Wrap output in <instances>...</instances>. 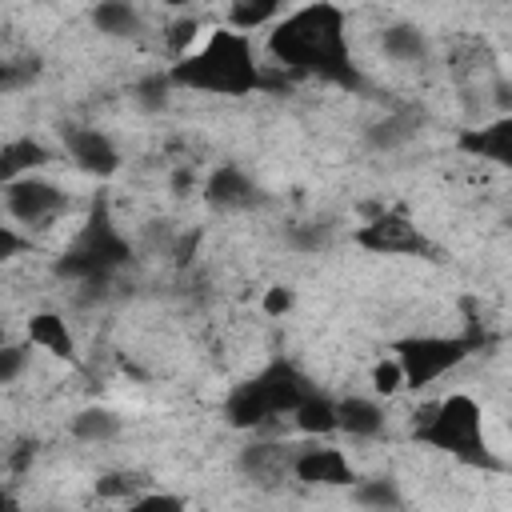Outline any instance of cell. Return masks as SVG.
I'll return each instance as SVG.
<instances>
[{"label": "cell", "mask_w": 512, "mask_h": 512, "mask_svg": "<svg viewBox=\"0 0 512 512\" xmlns=\"http://www.w3.org/2000/svg\"><path fill=\"white\" fill-rule=\"evenodd\" d=\"M372 388H376L380 396H392V392L404 388V372H400L396 356H392V360H380V364L372 368Z\"/></svg>", "instance_id": "f546056e"}, {"label": "cell", "mask_w": 512, "mask_h": 512, "mask_svg": "<svg viewBox=\"0 0 512 512\" xmlns=\"http://www.w3.org/2000/svg\"><path fill=\"white\" fill-rule=\"evenodd\" d=\"M352 488V500L360 504V508H404V496H400V488H396V480H388V476H376V480H352L348 484Z\"/></svg>", "instance_id": "603a6c76"}, {"label": "cell", "mask_w": 512, "mask_h": 512, "mask_svg": "<svg viewBox=\"0 0 512 512\" xmlns=\"http://www.w3.org/2000/svg\"><path fill=\"white\" fill-rule=\"evenodd\" d=\"M144 484H148V480H144L140 472H104V476L96 480V496H100V500H124V504H132Z\"/></svg>", "instance_id": "cb8c5ba5"}, {"label": "cell", "mask_w": 512, "mask_h": 512, "mask_svg": "<svg viewBox=\"0 0 512 512\" xmlns=\"http://www.w3.org/2000/svg\"><path fill=\"white\" fill-rule=\"evenodd\" d=\"M132 508H164V512H180L184 500H180V496H164V492H140V496L132 500Z\"/></svg>", "instance_id": "d6a6232c"}, {"label": "cell", "mask_w": 512, "mask_h": 512, "mask_svg": "<svg viewBox=\"0 0 512 512\" xmlns=\"http://www.w3.org/2000/svg\"><path fill=\"white\" fill-rule=\"evenodd\" d=\"M204 200H208V208H216V212H248V208L260 204V184H256L244 168L220 164V168H212V176L204 180Z\"/></svg>", "instance_id": "8fae6325"}, {"label": "cell", "mask_w": 512, "mask_h": 512, "mask_svg": "<svg viewBox=\"0 0 512 512\" xmlns=\"http://www.w3.org/2000/svg\"><path fill=\"white\" fill-rule=\"evenodd\" d=\"M292 476L308 488H348L356 480L348 456L340 448H320V444H304L292 452Z\"/></svg>", "instance_id": "9c48e42d"}, {"label": "cell", "mask_w": 512, "mask_h": 512, "mask_svg": "<svg viewBox=\"0 0 512 512\" xmlns=\"http://www.w3.org/2000/svg\"><path fill=\"white\" fill-rule=\"evenodd\" d=\"M336 432L352 440H372L384 432V408L368 396H344L336 400Z\"/></svg>", "instance_id": "9a60e30c"}, {"label": "cell", "mask_w": 512, "mask_h": 512, "mask_svg": "<svg viewBox=\"0 0 512 512\" xmlns=\"http://www.w3.org/2000/svg\"><path fill=\"white\" fill-rule=\"evenodd\" d=\"M40 164H48V148L32 136H16L8 144H0V184L16 180V176H28L36 172Z\"/></svg>", "instance_id": "ffe728a7"}, {"label": "cell", "mask_w": 512, "mask_h": 512, "mask_svg": "<svg viewBox=\"0 0 512 512\" xmlns=\"http://www.w3.org/2000/svg\"><path fill=\"white\" fill-rule=\"evenodd\" d=\"M268 52L288 76L360 88V72L348 48V12L332 0H312L276 20L268 32Z\"/></svg>", "instance_id": "6da1fadb"}, {"label": "cell", "mask_w": 512, "mask_h": 512, "mask_svg": "<svg viewBox=\"0 0 512 512\" xmlns=\"http://www.w3.org/2000/svg\"><path fill=\"white\" fill-rule=\"evenodd\" d=\"M24 368H28V344H8V340H0V384L20 380Z\"/></svg>", "instance_id": "f1b7e54d"}, {"label": "cell", "mask_w": 512, "mask_h": 512, "mask_svg": "<svg viewBox=\"0 0 512 512\" xmlns=\"http://www.w3.org/2000/svg\"><path fill=\"white\" fill-rule=\"evenodd\" d=\"M416 440H424L428 448H440V452H448V456H456L460 464H472V468H488V472H500L504 468L488 452L480 404L472 396H464V392H452V396L420 408Z\"/></svg>", "instance_id": "3957f363"}, {"label": "cell", "mask_w": 512, "mask_h": 512, "mask_svg": "<svg viewBox=\"0 0 512 512\" xmlns=\"http://www.w3.org/2000/svg\"><path fill=\"white\" fill-rule=\"evenodd\" d=\"M460 152L508 168V164H512V116L504 112V116H496V120L484 124V128H464V132H460Z\"/></svg>", "instance_id": "7c38bea8"}, {"label": "cell", "mask_w": 512, "mask_h": 512, "mask_svg": "<svg viewBox=\"0 0 512 512\" xmlns=\"http://www.w3.org/2000/svg\"><path fill=\"white\" fill-rule=\"evenodd\" d=\"M24 336H28V344H36V348H44V352H52V356H60V360H68V364H76V356H80L68 320H64L60 312H52V308L36 312V316L28 320V328H24Z\"/></svg>", "instance_id": "5bb4252c"}, {"label": "cell", "mask_w": 512, "mask_h": 512, "mask_svg": "<svg viewBox=\"0 0 512 512\" xmlns=\"http://www.w3.org/2000/svg\"><path fill=\"white\" fill-rule=\"evenodd\" d=\"M4 208L12 220H20L28 228H48L68 208V196L52 180H40L28 172V176H16L4 184Z\"/></svg>", "instance_id": "ba28073f"}, {"label": "cell", "mask_w": 512, "mask_h": 512, "mask_svg": "<svg viewBox=\"0 0 512 512\" xmlns=\"http://www.w3.org/2000/svg\"><path fill=\"white\" fill-rule=\"evenodd\" d=\"M360 248L376 252V256H432V240L404 216V212H380L368 224L356 228L352 236Z\"/></svg>", "instance_id": "52a82bcc"}, {"label": "cell", "mask_w": 512, "mask_h": 512, "mask_svg": "<svg viewBox=\"0 0 512 512\" xmlns=\"http://www.w3.org/2000/svg\"><path fill=\"white\" fill-rule=\"evenodd\" d=\"M284 0H232L228 4V28L236 32H256L280 16Z\"/></svg>", "instance_id": "7402d4cb"}, {"label": "cell", "mask_w": 512, "mask_h": 512, "mask_svg": "<svg viewBox=\"0 0 512 512\" xmlns=\"http://www.w3.org/2000/svg\"><path fill=\"white\" fill-rule=\"evenodd\" d=\"M328 236H332V224L328 220H300V224H292L284 232L288 248H296V252H320L328 244Z\"/></svg>", "instance_id": "d4e9b609"}, {"label": "cell", "mask_w": 512, "mask_h": 512, "mask_svg": "<svg viewBox=\"0 0 512 512\" xmlns=\"http://www.w3.org/2000/svg\"><path fill=\"white\" fill-rule=\"evenodd\" d=\"M380 52L392 64H424L428 60V36L416 24H392L380 32Z\"/></svg>", "instance_id": "d6986e66"}, {"label": "cell", "mask_w": 512, "mask_h": 512, "mask_svg": "<svg viewBox=\"0 0 512 512\" xmlns=\"http://www.w3.org/2000/svg\"><path fill=\"white\" fill-rule=\"evenodd\" d=\"M292 304H296V292L284 288V284H272V288L264 292V312H268V316H284Z\"/></svg>", "instance_id": "4dcf8cb0"}, {"label": "cell", "mask_w": 512, "mask_h": 512, "mask_svg": "<svg viewBox=\"0 0 512 512\" xmlns=\"http://www.w3.org/2000/svg\"><path fill=\"white\" fill-rule=\"evenodd\" d=\"M168 80L172 88H192V92H212V96H248L264 88V68L256 60L248 32L216 28L200 48L172 60Z\"/></svg>", "instance_id": "7a4b0ae2"}, {"label": "cell", "mask_w": 512, "mask_h": 512, "mask_svg": "<svg viewBox=\"0 0 512 512\" xmlns=\"http://www.w3.org/2000/svg\"><path fill=\"white\" fill-rule=\"evenodd\" d=\"M484 344L480 332L468 336H404L392 344L396 364L404 372V388H428L456 364H464Z\"/></svg>", "instance_id": "8992f818"}, {"label": "cell", "mask_w": 512, "mask_h": 512, "mask_svg": "<svg viewBox=\"0 0 512 512\" xmlns=\"http://www.w3.org/2000/svg\"><path fill=\"white\" fill-rule=\"evenodd\" d=\"M292 420H296V428L304 432V436H332L336 432V400L332 396H324L320 388H308L304 392V400L292 408Z\"/></svg>", "instance_id": "ac0fdd59"}, {"label": "cell", "mask_w": 512, "mask_h": 512, "mask_svg": "<svg viewBox=\"0 0 512 512\" xmlns=\"http://www.w3.org/2000/svg\"><path fill=\"white\" fill-rule=\"evenodd\" d=\"M136 104L144 108V112H160L164 104H168V92H172V80H168V72H148L136 88Z\"/></svg>", "instance_id": "484cf974"}, {"label": "cell", "mask_w": 512, "mask_h": 512, "mask_svg": "<svg viewBox=\"0 0 512 512\" xmlns=\"http://www.w3.org/2000/svg\"><path fill=\"white\" fill-rule=\"evenodd\" d=\"M64 148H68V156H72V164L80 168V172H88V176H112V172H120V152H116V144L100 132V128H80V124H68L64 128Z\"/></svg>", "instance_id": "30bf717a"}, {"label": "cell", "mask_w": 512, "mask_h": 512, "mask_svg": "<svg viewBox=\"0 0 512 512\" xmlns=\"http://www.w3.org/2000/svg\"><path fill=\"white\" fill-rule=\"evenodd\" d=\"M40 76V60H0V92H20Z\"/></svg>", "instance_id": "83f0119b"}, {"label": "cell", "mask_w": 512, "mask_h": 512, "mask_svg": "<svg viewBox=\"0 0 512 512\" xmlns=\"http://www.w3.org/2000/svg\"><path fill=\"white\" fill-rule=\"evenodd\" d=\"M0 508H16V500H12L8 492H0Z\"/></svg>", "instance_id": "e575fe53"}, {"label": "cell", "mask_w": 512, "mask_h": 512, "mask_svg": "<svg viewBox=\"0 0 512 512\" xmlns=\"http://www.w3.org/2000/svg\"><path fill=\"white\" fill-rule=\"evenodd\" d=\"M132 256L136 252H132L128 236L112 220L108 196H96L92 208H88V220L76 232V240L52 260V272L68 284H84V280H96V276H116L124 264H132Z\"/></svg>", "instance_id": "277c9868"}, {"label": "cell", "mask_w": 512, "mask_h": 512, "mask_svg": "<svg viewBox=\"0 0 512 512\" xmlns=\"http://www.w3.org/2000/svg\"><path fill=\"white\" fill-rule=\"evenodd\" d=\"M188 184H192V168H180V172L172 176V188H176V192L184 196V188H188Z\"/></svg>", "instance_id": "836d02e7"}, {"label": "cell", "mask_w": 512, "mask_h": 512, "mask_svg": "<svg viewBox=\"0 0 512 512\" xmlns=\"http://www.w3.org/2000/svg\"><path fill=\"white\" fill-rule=\"evenodd\" d=\"M20 252H28V240L16 232V228H8V224H0V264H8V260H16Z\"/></svg>", "instance_id": "1f68e13d"}, {"label": "cell", "mask_w": 512, "mask_h": 512, "mask_svg": "<svg viewBox=\"0 0 512 512\" xmlns=\"http://www.w3.org/2000/svg\"><path fill=\"white\" fill-rule=\"evenodd\" d=\"M416 132H420V116L416 112H388V116H380L376 124L364 128V140L376 152H396L408 140H416Z\"/></svg>", "instance_id": "e0dca14e"}, {"label": "cell", "mask_w": 512, "mask_h": 512, "mask_svg": "<svg viewBox=\"0 0 512 512\" xmlns=\"http://www.w3.org/2000/svg\"><path fill=\"white\" fill-rule=\"evenodd\" d=\"M292 452H296V448L256 440V444H248V448L240 452V468H244V476H252L256 484L276 488L280 480H288V476H292Z\"/></svg>", "instance_id": "4fadbf2b"}, {"label": "cell", "mask_w": 512, "mask_h": 512, "mask_svg": "<svg viewBox=\"0 0 512 512\" xmlns=\"http://www.w3.org/2000/svg\"><path fill=\"white\" fill-rule=\"evenodd\" d=\"M196 36H200V20H196V16H180V20H172V24L164 28V44H168V52H172L176 60L196 48Z\"/></svg>", "instance_id": "4316f807"}, {"label": "cell", "mask_w": 512, "mask_h": 512, "mask_svg": "<svg viewBox=\"0 0 512 512\" xmlns=\"http://www.w3.org/2000/svg\"><path fill=\"white\" fill-rule=\"evenodd\" d=\"M92 28L108 40H132L144 32V16L136 12L132 0H96L92 8Z\"/></svg>", "instance_id": "2e32d148"}, {"label": "cell", "mask_w": 512, "mask_h": 512, "mask_svg": "<svg viewBox=\"0 0 512 512\" xmlns=\"http://www.w3.org/2000/svg\"><path fill=\"white\" fill-rule=\"evenodd\" d=\"M164 4H172V8H184V4H192V0H164Z\"/></svg>", "instance_id": "d590c367"}, {"label": "cell", "mask_w": 512, "mask_h": 512, "mask_svg": "<svg viewBox=\"0 0 512 512\" xmlns=\"http://www.w3.org/2000/svg\"><path fill=\"white\" fill-rule=\"evenodd\" d=\"M312 388V380L292 364V360H272L264 364L252 380H244L240 388L228 392L224 400V420L240 432H260L268 428L276 416H288L304 392Z\"/></svg>", "instance_id": "5b68a950"}, {"label": "cell", "mask_w": 512, "mask_h": 512, "mask_svg": "<svg viewBox=\"0 0 512 512\" xmlns=\"http://www.w3.org/2000/svg\"><path fill=\"white\" fill-rule=\"evenodd\" d=\"M72 436L84 440V444H108V440L120 436V416L112 408H100V404L80 408L72 416Z\"/></svg>", "instance_id": "44dd1931"}]
</instances>
